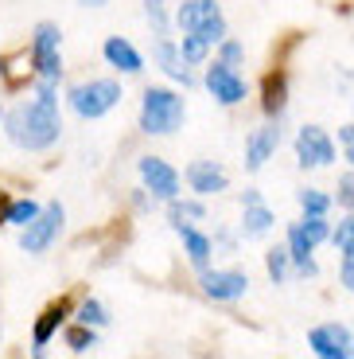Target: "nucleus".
Listing matches in <instances>:
<instances>
[{
    "instance_id": "nucleus-1",
    "label": "nucleus",
    "mask_w": 354,
    "mask_h": 359,
    "mask_svg": "<svg viewBox=\"0 0 354 359\" xmlns=\"http://www.w3.org/2000/svg\"><path fill=\"white\" fill-rule=\"evenodd\" d=\"M8 141L27 149V153H43L59 141L62 133V117H59V98H55V82H39L36 98L16 106L8 114Z\"/></svg>"
},
{
    "instance_id": "nucleus-2",
    "label": "nucleus",
    "mask_w": 354,
    "mask_h": 359,
    "mask_svg": "<svg viewBox=\"0 0 354 359\" xmlns=\"http://www.w3.org/2000/svg\"><path fill=\"white\" fill-rule=\"evenodd\" d=\"M183 98L179 94H171V90L164 86H148L144 90V102H141V129L144 133H176L179 126H183Z\"/></svg>"
},
{
    "instance_id": "nucleus-3",
    "label": "nucleus",
    "mask_w": 354,
    "mask_h": 359,
    "mask_svg": "<svg viewBox=\"0 0 354 359\" xmlns=\"http://www.w3.org/2000/svg\"><path fill=\"white\" fill-rule=\"evenodd\" d=\"M66 102H71V109H74L78 117H86V121H98V117H106L109 109L121 102V86H117V82H109V79L78 82V86H71Z\"/></svg>"
},
{
    "instance_id": "nucleus-4",
    "label": "nucleus",
    "mask_w": 354,
    "mask_h": 359,
    "mask_svg": "<svg viewBox=\"0 0 354 359\" xmlns=\"http://www.w3.org/2000/svg\"><path fill=\"white\" fill-rule=\"evenodd\" d=\"M62 207L59 203H51V207H43L31 223L20 231V250H27V254H43L47 246L59 238V231H62Z\"/></svg>"
},
{
    "instance_id": "nucleus-5",
    "label": "nucleus",
    "mask_w": 354,
    "mask_h": 359,
    "mask_svg": "<svg viewBox=\"0 0 354 359\" xmlns=\"http://www.w3.org/2000/svg\"><path fill=\"white\" fill-rule=\"evenodd\" d=\"M59 39H62V32L55 24H39L36 27V39H31V59H36V71H39V79H47V82H59V74H62Z\"/></svg>"
},
{
    "instance_id": "nucleus-6",
    "label": "nucleus",
    "mask_w": 354,
    "mask_h": 359,
    "mask_svg": "<svg viewBox=\"0 0 354 359\" xmlns=\"http://www.w3.org/2000/svg\"><path fill=\"white\" fill-rule=\"evenodd\" d=\"M296 156H300L304 168H323V164L335 161V144L319 126H304L296 133Z\"/></svg>"
},
{
    "instance_id": "nucleus-7",
    "label": "nucleus",
    "mask_w": 354,
    "mask_h": 359,
    "mask_svg": "<svg viewBox=\"0 0 354 359\" xmlns=\"http://www.w3.org/2000/svg\"><path fill=\"white\" fill-rule=\"evenodd\" d=\"M311 351L323 359H346L354 355V332L351 328H343V324H323V328H316V332L308 336Z\"/></svg>"
},
{
    "instance_id": "nucleus-8",
    "label": "nucleus",
    "mask_w": 354,
    "mask_h": 359,
    "mask_svg": "<svg viewBox=\"0 0 354 359\" xmlns=\"http://www.w3.org/2000/svg\"><path fill=\"white\" fill-rule=\"evenodd\" d=\"M141 180H144V188H148L152 196L168 199V203L179 196V176H176V168H171L168 161H160V156H141Z\"/></svg>"
},
{
    "instance_id": "nucleus-9",
    "label": "nucleus",
    "mask_w": 354,
    "mask_h": 359,
    "mask_svg": "<svg viewBox=\"0 0 354 359\" xmlns=\"http://www.w3.org/2000/svg\"><path fill=\"white\" fill-rule=\"evenodd\" d=\"M206 90H211L222 106H238L246 98V79L230 63H214V67H206Z\"/></svg>"
},
{
    "instance_id": "nucleus-10",
    "label": "nucleus",
    "mask_w": 354,
    "mask_h": 359,
    "mask_svg": "<svg viewBox=\"0 0 354 359\" xmlns=\"http://www.w3.org/2000/svg\"><path fill=\"white\" fill-rule=\"evenodd\" d=\"M249 278L241 269H203V293L214 301H238L246 297Z\"/></svg>"
},
{
    "instance_id": "nucleus-11",
    "label": "nucleus",
    "mask_w": 354,
    "mask_h": 359,
    "mask_svg": "<svg viewBox=\"0 0 354 359\" xmlns=\"http://www.w3.org/2000/svg\"><path fill=\"white\" fill-rule=\"evenodd\" d=\"M269 226H273V211L261 203V196L253 188H246V196H241V234L261 238V234H269Z\"/></svg>"
},
{
    "instance_id": "nucleus-12",
    "label": "nucleus",
    "mask_w": 354,
    "mask_h": 359,
    "mask_svg": "<svg viewBox=\"0 0 354 359\" xmlns=\"http://www.w3.org/2000/svg\"><path fill=\"white\" fill-rule=\"evenodd\" d=\"M276 144H281V126H276V121L261 126L253 137H249V144H246V168L249 172L265 168V161L276 153Z\"/></svg>"
},
{
    "instance_id": "nucleus-13",
    "label": "nucleus",
    "mask_w": 354,
    "mask_h": 359,
    "mask_svg": "<svg viewBox=\"0 0 354 359\" xmlns=\"http://www.w3.org/2000/svg\"><path fill=\"white\" fill-rule=\"evenodd\" d=\"M187 184L195 196H218V191H226V172L214 161H195L187 168Z\"/></svg>"
},
{
    "instance_id": "nucleus-14",
    "label": "nucleus",
    "mask_w": 354,
    "mask_h": 359,
    "mask_svg": "<svg viewBox=\"0 0 354 359\" xmlns=\"http://www.w3.org/2000/svg\"><path fill=\"white\" fill-rule=\"evenodd\" d=\"M214 16H222L214 0H183V4L176 8L179 32H199V27H203L206 20H214Z\"/></svg>"
},
{
    "instance_id": "nucleus-15",
    "label": "nucleus",
    "mask_w": 354,
    "mask_h": 359,
    "mask_svg": "<svg viewBox=\"0 0 354 359\" xmlns=\"http://www.w3.org/2000/svg\"><path fill=\"white\" fill-rule=\"evenodd\" d=\"M106 59L117 67V71H125V74H141V71H144L141 51H136L129 39H121V36H109V39H106Z\"/></svg>"
},
{
    "instance_id": "nucleus-16",
    "label": "nucleus",
    "mask_w": 354,
    "mask_h": 359,
    "mask_svg": "<svg viewBox=\"0 0 354 359\" xmlns=\"http://www.w3.org/2000/svg\"><path fill=\"white\" fill-rule=\"evenodd\" d=\"M156 63L164 67V71H168L176 82H183V86H191V82H195V79H191V71L183 67L187 63L183 51H176V47H171V39H164V36L156 39Z\"/></svg>"
},
{
    "instance_id": "nucleus-17",
    "label": "nucleus",
    "mask_w": 354,
    "mask_h": 359,
    "mask_svg": "<svg viewBox=\"0 0 354 359\" xmlns=\"http://www.w3.org/2000/svg\"><path fill=\"white\" fill-rule=\"evenodd\" d=\"M311 238H308V231H304V223H292V231H288V250H292V262H296V269L300 273H316V262H311Z\"/></svg>"
},
{
    "instance_id": "nucleus-18",
    "label": "nucleus",
    "mask_w": 354,
    "mask_h": 359,
    "mask_svg": "<svg viewBox=\"0 0 354 359\" xmlns=\"http://www.w3.org/2000/svg\"><path fill=\"white\" fill-rule=\"evenodd\" d=\"M179 234H183V246H187V258L195 262L199 269H206V258H211V238H206V234H199L195 226H176Z\"/></svg>"
},
{
    "instance_id": "nucleus-19",
    "label": "nucleus",
    "mask_w": 354,
    "mask_h": 359,
    "mask_svg": "<svg viewBox=\"0 0 354 359\" xmlns=\"http://www.w3.org/2000/svg\"><path fill=\"white\" fill-rule=\"evenodd\" d=\"M62 316H66V305H62V301H59V305H51L43 316H39V324H36V355L47 348V340L55 336V328L62 324Z\"/></svg>"
},
{
    "instance_id": "nucleus-20",
    "label": "nucleus",
    "mask_w": 354,
    "mask_h": 359,
    "mask_svg": "<svg viewBox=\"0 0 354 359\" xmlns=\"http://www.w3.org/2000/svg\"><path fill=\"white\" fill-rule=\"evenodd\" d=\"M39 215V203L36 199H16V203H8V211H4V223H12V226H20L24 231L31 219Z\"/></svg>"
},
{
    "instance_id": "nucleus-21",
    "label": "nucleus",
    "mask_w": 354,
    "mask_h": 359,
    "mask_svg": "<svg viewBox=\"0 0 354 359\" xmlns=\"http://www.w3.org/2000/svg\"><path fill=\"white\" fill-rule=\"evenodd\" d=\"M288 262H292V250H288V246H273V250L265 254V269H269V278H273L276 285L288 278Z\"/></svg>"
},
{
    "instance_id": "nucleus-22",
    "label": "nucleus",
    "mask_w": 354,
    "mask_h": 359,
    "mask_svg": "<svg viewBox=\"0 0 354 359\" xmlns=\"http://www.w3.org/2000/svg\"><path fill=\"white\" fill-rule=\"evenodd\" d=\"M66 348L71 351H90L98 348V336H94V324H74V328H66Z\"/></svg>"
},
{
    "instance_id": "nucleus-23",
    "label": "nucleus",
    "mask_w": 354,
    "mask_h": 359,
    "mask_svg": "<svg viewBox=\"0 0 354 359\" xmlns=\"http://www.w3.org/2000/svg\"><path fill=\"white\" fill-rule=\"evenodd\" d=\"M179 51H183L187 63H203L206 51H211V43H206L199 32H183V43H179Z\"/></svg>"
},
{
    "instance_id": "nucleus-24",
    "label": "nucleus",
    "mask_w": 354,
    "mask_h": 359,
    "mask_svg": "<svg viewBox=\"0 0 354 359\" xmlns=\"http://www.w3.org/2000/svg\"><path fill=\"white\" fill-rule=\"evenodd\" d=\"M281 109H284V74H273L265 82V114L276 117Z\"/></svg>"
},
{
    "instance_id": "nucleus-25",
    "label": "nucleus",
    "mask_w": 354,
    "mask_h": 359,
    "mask_svg": "<svg viewBox=\"0 0 354 359\" xmlns=\"http://www.w3.org/2000/svg\"><path fill=\"white\" fill-rule=\"evenodd\" d=\"M168 215H171V223H176V226H183V219H203V215H206V207H203V203H195V199H187V203L171 199Z\"/></svg>"
},
{
    "instance_id": "nucleus-26",
    "label": "nucleus",
    "mask_w": 354,
    "mask_h": 359,
    "mask_svg": "<svg viewBox=\"0 0 354 359\" xmlns=\"http://www.w3.org/2000/svg\"><path fill=\"white\" fill-rule=\"evenodd\" d=\"M300 207H304V215H327L331 199L323 196V191H316V188H304L300 191Z\"/></svg>"
},
{
    "instance_id": "nucleus-27",
    "label": "nucleus",
    "mask_w": 354,
    "mask_h": 359,
    "mask_svg": "<svg viewBox=\"0 0 354 359\" xmlns=\"http://www.w3.org/2000/svg\"><path fill=\"white\" fill-rule=\"evenodd\" d=\"M78 320L82 324H94V328H106V324H109V309L101 305V301H86V305L78 309Z\"/></svg>"
},
{
    "instance_id": "nucleus-28",
    "label": "nucleus",
    "mask_w": 354,
    "mask_h": 359,
    "mask_svg": "<svg viewBox=\"0 0 354 359\" xmlns=\"http://www.w3.org/2000/svg\"><path fill=\"white\" fill-rule=\"evenodd\" d=\"M144 12L152 20V32L156 36H168V4L164 0H144Z\"/></svg>"
},
{
    "instance_id": "nucleus-29",
    "label": "nucleus",
    "mask_w": 354,
    "mask_h": 359,
    "mask_svg": "<svg viewBox=\"0 0 354 359\" xmlns=\"http://www.w3.org/2000/svg\"><path fill=\"white\" fill-rule=\"evenodd\" d=\"M331 238H335V246L346 254V258H354V215H346L343 223H339V231L331 234Z\"/></svg>"
},
{
    "instance_id": "nucleus-30",
    "label": "nucleus",
    "mask_w": 354,
    "mask_h": 359,
    "mask_svg": "<svg viewBox=\"0 0 354 359\" xmlns=\"http://www.w3.org/2000/svg\"><path fill=\"white\" fill-rule=\"evenodd\" d=\"M300 223H304V231H308L311 243H323V238H331V231H327V223H323V215H304Z\"/></svg>"
},
{
    "instance_id": "nucleus-31",
    "label": "nucleus",
    "mask_w": 354,
    "mask_h": 359,
    "mask_svg": "<svg viewBox=\"0 0 354 359\" xmlns=\"http://www.w3.org/2000/svg\"><path fill=\"white\" fill-rule=\"evenodd\" d=\"M339 203H343V207H354V172L339 180Z\"/></svg>"
},
{
    "instance_id": "nucleus-32",
    "label": "nucleus",
    "mask_w": 354,
    "mask_h": 359,
    "mask_svg": "<svg viewBox=\"0 0 354 359\" xmlns=\"http://www.w3.org/2000/svg\"><path fill=\"white\" fill-rule=\"evenodd\" d=\"M339 141H343V149H346V161L354 164V126H343V129H339Z\"/></svg>"
},
{
    "instance_id": "nucleus-33",
    "label": "nucleus",
    "mask_w": 354,
    "mask_h": 359,
    "mask_svg": "<svg viewBox=\"0 0 354 359\" xmlns=\"http://www.w3.org/2000/svg\"><path fill=\"white\" fill-rule=\"evenodd\" d=\"M238 59H241V47L238 43H222V63H238Z\"/></svg>"
},
{
    "instance_id": "nucleus-34",
    "label": "nucleus",
    "mask_w": 354,
    "mask_h": 359,
    "mask_svg": "<svg viewBox=\"0 0 354 359\" xmlns=\"http://www.w3.org/2000/svg\"><path fill=\"white\" fill-rule=\"evenodd\" d=\"M343 285H346V289H354V258H346V262H343Z\"/></svg>"
},
{
    "instance_id": "nucleus-35",
    "label": "nucleus",
    "mask_w": 354,
    "mask_h": 359,
    "mask_svg": "<svg viewBox=\"0 0 354 359\" xmlns=\"http://www.w3.org/2000/svg\"><path fill=\"white\" fill-rule=\"evenodd\" d=\"M82 8H101V4H109V0H78Z\"/></svg>"
}]
</instances>
